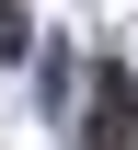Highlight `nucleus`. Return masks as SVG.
Returning a JSON list of instances; mask_svg holds the SVG:
<instances>
[{
	"label": "nucleus",
	"instance_id": "nucleus-1",
	"mask_svg": "<svg viewBox=\"0 0 138 150\" xmlns=\"http://www.w3.org/2000/svg\"><path fill=\"white\" fill-rule=\"evenodd\" d=\"M138 139V81L104 58V93H92V127H81V150H127Z\"/></svg>",
	"mask_w": 138,
	"mask_h": 150
}]
</instances>
